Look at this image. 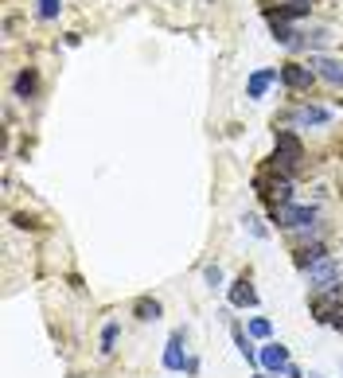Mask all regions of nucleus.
<instances>
[{"label": "nucleus", "mask_w": 343, "mask_h": 378, "mask_svg": "<svg viewBox=\"0 0 343 378\" xmlns=\"http://www.w3.org/2000/svg\"><path fill=\"white\" fill-rule=\"evenodd\" d=\"M312 12V0H289V4H281V8L273 12L277 20H301Z\"/></svg>", "instance_id": "nucleus-13"}, {"label": "nucleus", "mask_w": 343, "mask_h": 378, "mask_svg": "<svg viewBox=\"0 0 343 378\" xmlns=\"http://www.w3.org/2000/svg\"><path fill=\"white\" fill-rule=\"evenodd\" d=\"M203 277H207L211 289H218V285H223V269H218V265H207V269H203Z\"/></svg>", "instance_id": "nucleus-21"}, {"label": "nucleus", "mask_w": 343, "mask_h": 378, "mask_svg": "<svg viewBox=\"0 0 343 378\" xmlns=\"http://www.w3.org/2000/svg\"><path fill=\"white\" fill-rule=\"evenodd\" d=\"M235 344H238V351H242L246 363H261V351H254V347H250V339H246L242 328H235Z\"/></svg>", "instance_id": "nucleus-16"}, {"label": "nucleus", "mask_w": 343, "mask_h": 378, "mask_svg": "<svg viewBox=\"0 0 343 378\" xmlns=\"http://www.w3.org/2000/svg\"><path fill=\"white\" fill-rule=\"evenodd\" d=\"M118 332H121V328H118V320H109L106 328H101V351H106V355L113 351V344H118Z\"/></svg>", "instance_id": "nucleus-18"}, {"label": "nucleus", "mask_w": 343, "mask_h": 378, "mask_svg": "<svg viewBox=\"0 0 343 378\" xmlns=\"http://www.w3.org/2000/svg\"><path fill=\"white\" fill-rule=\"evenodd\" d=\"M304 273H308V285L316 289V293H324V289H339V281H343V265L335 258L316 261V265L304 269Z\"/></svg>", "instance_id": "nucleus-2"}, {"label": "nucleus", "mask_w": 343, "mask_h": 378, "mask_svg": "<svg viewBox=\"0 0 343 378\" xmlns=\"http://www.w3.org/2000/svg\"><path fill=\"white\" fill-rule=\"evenodd\" d=\"M230 304H235V308H254V304H258V289L246 277H238L235 285H230Z\"/></svg>", "instance_id": "nucleus-8"}, {"label": "nucleus", "mask_w": 343, "mask_h": 378, "mask_svg": "<svg viewBox=\"0 0 343 378\" xmlns=\"http://www.w3.org/2000/svg\"><path fill=\"white\" fill-rule=\"evenodd\" d=\"M277 78H281V70H273V67H269V70H254V75H250V82H246V94H250L254 101H258V98H266L269 82H277Z\"/></svg>", "instance_id": "nucleus-7"}, {"label": "nucleus", "mask_w": 343, "mask_h": 378, "mask_svg": "<svg viewBox=\"0 0 343 378\" xmlns=\"http://www.w3.org/2000/svg\"><path fill=\"white\" fill-rule=\"evenodd\" d=\"M328 118H332V113H328L324 106H301V110H297V121H301V125H324Z\"/></svg>", "instance_id": "nucleus-14"}, {"label": "nucleus", "mask_w": 343, "mask_h": 378, "mask_svg": "<svg viewBox=\"0 0 343 378\" xmlns=\"http://www.w3.org/2000/svg\"><path fill=\"white\" fill-rule=\"evenodd\" d=\"M273 219L289 230H304L316 227V207H297V203H285V207H273Z\"/></svg>", "instance_id": "nucleus-3"}, {"label": "nucleus", "mask_w": 343, "mask_h": 378, "mask_svg": "<svg viewBox=\"0 0 343 378\" xmlns=\"http://www.w3.org/2000/svg\"><path fill=\"white\" fill-rule=\"evenodd\" d=\"M35 12H39L43 20H55L63 12V0H35Z\"/></svg>", "instance_id": "nucleus-19"}, {"label": "nucleus", "mask_w": 343, "mask_h": 378, "mask_svg": "<svg viewBox=\"0 0 343 378\" xmlns=\"http://www.w3.org/2000/svg\"><path fill=\"white\" fill-rule=\"evenodd\" d=\"M312 67H316V75L324 78V82L343 86V63L339 59H312Z\"/></svg>", "instance_id": "nucleus-9"}, {"label": "nucleus", "mask_w": 343, "mask_h": 378, "mask_svg": "<svg viewBox=\"0 0 343 378\" xmlns=\"http://www.w3.org/2000/svg\"><path fill=\"white\" fill-rule=\"evenodd\" d=\"M133 316H137V320H160V301H152V296H141V301L133 304Z\"/></svg>", "instance_id": "nucleus-15"}, {"label": "nucleus", "mask_w": 343, "mask_h": 378, "mask_svg": "<svg viewBox=\"0 0 343 378\" xmlns=\"http://www.w3.org/2000/svg\"><path fill=\"white\" fill-rule=\"evenodd\" d=\"M250 336L254 339H269V336H273V324H269L266 316H254L250 320Z\"/></svg>", "instance_id": "nucleus-17"}, {"label": "nucleus", "mask_w": 343, "mask_h": 378, "mask_svg": "<svg viewBox=\"0 0 343 378\" xmlns=\"http://www.w3.org/2000/svg\"><path fill=\"white\" fill-rule=\"evenodd\" d=\"M261 367H266L269 374H285V370H289V347L285 344H266L261 347Z\"/></svg>", "instance_id": "nucleus-5"}, {"label": "nucleus", "mask_w": 343, "mask_h": 378, "mask_svg": "<svg viewBox=\"0 0 343 378\" xmlns=\"http://www.w3.org/2000/svg\"><path fill=\"white\" fill-rule=\"evenodd\" d=\"M35 86H39V75L27 67L16 75V86H12V90H16V98H35Z\"/></svg>", "instance_id": "nucleus-12"}, {"label": "nucleus", "mask_w": 343, "mask_h": 378, "mask_svg": "<svg viewBox=\"0 0 343 378\" xmlns=\"http://www.w3.org/2000/svg\"><path fill=\"white\" fill-rule=\"evenodd\" d=\"M324 258H328L324 242H312V246H301V250H297V265H301V269H312L316 261H324Z\"/></svg>", "instance_id": "nucleus-11"}, {"label": "nucleus", "mask_w": 343, "mask_h": 378, "mask_svg": "<svg viewBox=\"0 0 343 378\" xmlns=\"http://www.w3.org/2000/svg\"><path fill=\"white\" fill-rule=\"evenodd\" d=\"M281 82L289 86V90H312V82H316V70L301 67V63H285V67H281Z\"/></svg>", "instance_id": "nucleus-4"}, {"label": "nucleus", "mask_w": 343, "mask_h": 378, "mask_svg": "<svg viewBox=\"0 0 343 378\" xmlns=\"http://www.w3.org/2000/svg\"><path fill=\"white\" fill-rule=\"evenodd\" d=\"M242 222H246V230H250V234H254V238H266V234H269V230H266V227H261V219H258V215H246V219H242Z\"/></svg>", "instance_id": "nucleus-20"}, {"label": "nucleus", "mask_w": 343, "mask_h": 378, "mask_svg": "<svg viewBox=\"0 0 343 378\" xmlns=\"http://www.w3.org/2000/svg\"><path fill=\"white\" fill-rule=\"evenodd\" d=\"M328 324H332V328H339V332H343V308H335V312H332V320H328Z\"/></svg>", "instance_id": "nucleus-22"}, {"label": "nucleus", "mask_w": 343, "mask_h": 378, "mask_svg": "<svg viewBox=\"0 0 343 378\" xmlns=\"http://www.w3.org/2000/svg\"><path fill=\"white\" fill-rule=\"evenodd\" d=\"M164 370H187V355H184V328L172 332L164 347Z\"/></svg>", "instance_id": "nucleus-6"}, {"label": "nucleus", "mask_w": 343, "mask_h": 378, "mask_svg": "<svg viewBox=\"0 0 343 378\" xmlns=\"http://www.w3.org/2000/svg\"><path fill=\"white\" fill-rule=\"evenodd\" d=\"M273 144H277V164H281L285 172H293L297 164L304 160V144H301V137L289 133V129H277Z\"/></svg>", "instance_id": "nucleus-1"}, {"label": "nucleus", "mask_w": 343, "mask_h": 378, "mask_svg": "<svg viewBox=\"0 0 343 378\" xmlns=\"http://www.w3.org/2000/svg\"><path fill=\"white\" fill-rule=\"evenodd\" d=\"M308 378H324V374H308Z\"/></svg>", "instance_id": "nucleus-24"}, {"label": "nucleus", "mask_w": 343, "mask_h": 378, "mask_svg": "<svg viewBox=\"0 0 343 378\" xmlns=\"http://www.w3.org/2000/svg\"><path fill=\"white\" fill-rule=\"evenodd\" d=\"M285 374H289V378H308V374H304L301 367H293V363H289V370H285Z\"/></svg>", "instance_id": "nucleus-23"}, {"label": "nucleus", "mask_w": 343, "mask_h": 378, "mask_svg": "<svg viewBox=\"0 0 343 378\" xmlns=\"http://www.w3.org/2000/svg\"><path fill=\"white\" fill-rule=\"evenodd\" d=\"M269 32H273V39L281 43V47H301V39H297V32L285 20H277L273 12H269Z\"/></svg>", "instance_id": "nucleus-10"}]
</instances>
